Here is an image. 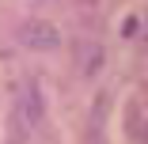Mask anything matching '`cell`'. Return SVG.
I'll return each instance as SVG.
<instances>
[{
	"instance_id": "cell-1",
	"label": "cell",
	"mask_w": 148,
	"mask_h": 144,
	"mask_svg": "<svg viewBox=\"0 0 148 144\" xmlns=\"http://www.w3.org/2000/svg\"><path fill=\"white\" fill-rule=\"evenodd\" d=\"M15 38H19L27 49H42V53H49V49L61 46V31H57L53 23H46V19H27V23H19Z\"/></svg>"
},
{
	"instance_id": "cell-2",
	"label": "cell",
	"mask_w": 148,
	"mask_h": 144,
	"mask_svg": "<svg viewBox=\"0 0 148 144\" xmlns=\"http://www.w3.org/2000/svg\"><path fill=\"white\" fill-rule=\"evenodd\" d=\"M42 106H46V102H42V91H38V83L31 80V83L23 87V95H19V106H15V110H19V118H23L27 125H38V121H42Z\"/></svg>"
},
{
	"instance_id": "cell-3",
	"label": "cell",
	"mask_w": 148,
	"mask_h": 144,
	"mask_svg": "<svg viewBox=\"0 0 148 144\" xmlns=\"http://www.w3.org/2000/svg\"><path fill=\"white\" fill-rule=\"evenodd\" d=\"M106 65V49L99 42H80V76L84 80H95Z\"/></svg>"
}]
</instances>
